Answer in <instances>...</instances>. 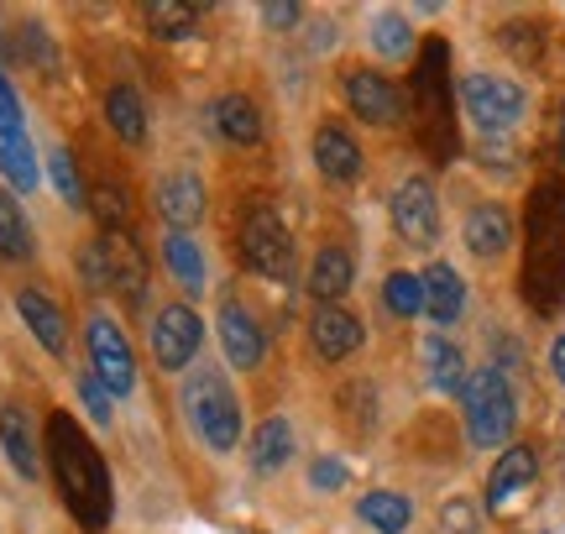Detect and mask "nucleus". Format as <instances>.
I'll list each match as a JSON object with an SVG mask.
<instances>
[{
	"instance_id": "obj_1",
	"label": "nucleus",
	"mask_w": 565,
	"mask_h": 534,
	"mask_svg": "<svg viewBox=\"0 0 565 534\" xmlns=\"http://www.w3.org/2000/svg\"><path fill=\"white\" fill-rule=\"evenodd\" d=\"M524 299L534 314H555L565 299V184L545 179L529 194Z\"/></svg>"
},
{
	"instance_id": "obj_2",
	"label": "nucleus",
	"mask_w": 565,
	"mask_h": 534,
	"mask_svg": "<svg viewBox=\"0 0 565 534\" xmlns=\"http://www.w3.org/2000/svg\"><path fill=\"white\" fill-rule=\"evenodd\" d=\"M47 456H53V477H58V493L68 503V514L100 530L110 519V472H105L100 451L89 446V435L68 419V414H53L47 419Z\"/></svg>"
},
{
	"instance_id": "obj_3",
	"label": "nucleus",
	"mask_w": 565,
	"mask_h": 534,
	"mask_svg": "<svg viewBox=\"0 0 565 534\" xmlns=\"http://www.w3.org/2000/svg\"><path fill=\"white\" fill-rule=\"evenodd\" d=\"M183 414H189V430L210 446V456L242 451L246 409H242V398H236V388L215 367H200V377L183 383Z\"/></svg>"
},
{
	"instance_id": "obj_4",
	"label": "nucleus",
	"mask_w": 565,
	"mask_h": 534,
	"mask_svg": "<svg viewBox=\"0 0 565 534\" xmlns=\"http://www.w3.org/2000/svg\"><path fill=\"white\" fill-rule=\"evenodd\" d=\"M461 409H466V435H471V446L492 451V446H508V435L519 425V393L508 383V372H498L487 362V367L466 372Z\"/></svg>"
},
{
	"instance_id": "obj_5",
	"label": "nucleus",
	"mask_w": 565,
	"mask_h": 534,
	"mask_svg": "<svg viewBox=\"0 0 565 534\" xmlns=\"http://www.w3.org/2000/svg\"><path fill=\"white\" fill-rule=\"evenodd\" d=\"M456 95H461L466 121L477 126V137H482V142H498V137H508V131H519L524 116H529V89L519 79H508V74L471 68Z\"/></svg>"
},
{
	"instance_id": "obj_6",
	"label": "nucleus",
	"mask_w": 565,
	"mask_h": 534,
	"mask_svg": "<svg viewBox=\"0 0 565 534\" xmlns=\"http://www.w3.org/2000/svg\"><path fill=\"white\" fill-rule=\"evenodd\" d=\"M414 110H419V137L435 152L440 163L456 152V121H450V74H445V42H429L419 58V74H414Z\"/></svg>"
},
{
	"instance_id": "obj_7",
	"label": "nucleus",
	"mask_w": 565,
	"mask_h": 534,
	"mask_svg": "<svg viewBox=\"0 0 565 534\" xmlns=\"http://www.w3.org/2000/svg\"><path fill=\"white\" fill-rule=\"evenodd\" d=\"M84 346H89V367L110 398H131L137 393V351L126 341V330L116 314H89L84 325Z\"/></svg>"
},
{
	"instance_id": "obj_8",
	"label": "nucleus",
	"mask_w": 565,
	"mask_h": 534,
	"mask_svg": "<svg viewBox=\"0 0 565 534\" xmlns=\"http://www.w3.org/2000/svg\"><path fill=\"white\" fill-rule=\"evenodd\" d=\"M242 257L257 278L282 284L294 273V231L273 205H252L242 221Z\"/></svg>"
},
{
	"instance_id": "obj_9",
	"label": "nucleus",
	"mask_w": 565,
	"mask_h": 534,
	"mask_svg": "<svg viewBox=\"0 0 565 534\" xmlns=\"http://www.w3.org/2000/svg\"><path fill=\"white\" fill-rule=\"evenodd\" d=\"M147 346H152V362H158L162 372H183L189 362H194V356H200V346H204V320H200V309L183 305V299L162 305L158 314H152Z\"/></svg>"
},
{
	"instance_id": "obj_10",
	"label": "nucleus",
	"mask_w": 565,
	"mask_h": 534,
	"mask_svg": "<svg viewBox=\"0 0 565 534\" xmlns=\"http://www.w3.org/2000/svg\"><path fill=\"white\" fill-rule=\"evenodd\" d=\"M387 210H393V231L404 236L408 247H435L440 242V194H435V184L424 173H414V179L393 189Z\"/></svg>"
},
{
	"instance_id": "obj_11",
	"label": "nucleus",
	"mask_w": 565,
	"mask_h": 534,
	"mask_svg": "<svg viewBox=\"0 0 565 534\" xmlns=\"http://www.w3.org/2000/svg\"><path fill=\"white\" fill-rule=\"evenodd\" d=\"M341 95L345 105H351V116H362L366 126H398L404 121V89L387 79V74H377V68H345V79H341Z\"/></svg>"
},
{
	"instance_id": "obj_12",
	"label": "nucleus",
	"mask_w": 565,
	"mask_h": 534,
	"mask_svg": "<svg viewBox=\"0 0 565 534\" xmlns=\"http://www.w3.org/2000/svg\"><path fill=\"white\" fill-rule=\"evenodd\" d=\"M152 210H158V221L168 231H194L204 221V210H210V189H204L194 168H173L152 184Z\"/></svg>"
},
{
	"instance_id": "obj_13",
	"label": "nucleus",
	"mask_w": 565,
	"mask_h": 534,
	"mask_svg": "<svg viewBox=\"0 0 565 534\" xmlns=\"http://www.w3.org/2000/svg\"><path fill=\"white\" fill-rule=\"evenodd\" d=\"M215 330H221L225 362L236 372H257L267 356V330L257 325V314L242 305V299H221V314H215Z\"/></svg>"
},
{
	"instance_id": "obj_14",
	"label": "nucleus",
	"mask_w": 565,
	"mask_h": 534,
	"mask_svg": "<svg viewBox=\"0 0 565 534\" xmlns=\"http://www.w3.org/2000/svg\"><path fill=\"white\" fill-rule=\"evenodd\" d=\"M461 242H466V252H471V257L498 263V257H508V247L519 242V226H513V215H508L498 200H482V205L466 210Z\"/></svg>"
},
{
	"instance_id": "obj_15",
	"label": "nucleus",
	"mask_w": 565,
	"mask_h": 534,
	"mask_svg": "<svg viewBox=\"0 0 565 534\" xmlns=\"http://www.w3.org/2000/svg\"><path fill=\"white\" fill-rule=\"evenodd\" d=\"M534 477H540V451H534V446H508V451L492 461V472H487V509H492V514H508V509L534 488Z\"/></svg>"
},
{
	"instance_id": "obj_16",
	"label": "nucleus",
	"mask_w": 565,
	"mask_h": 534,
	"mask_svg": "<svg viewBox=\"0 0 565 534\" xmlns=\"http://www.w3.org/2000/svg\"><path fill=\"white\" fill-rule=\"evenodd\" d=\"M366 341V325L351 314V309L341 305H315V314H309V346H315V356H324V362H345V356H356Z\"/></svg>"
},
{
	"instance_id": "obj_17",
	"label": "nucleus",
	"mask_w": 565,
	"mask_h": 534,
	"mask_svg": "<svg viewBox=\"0 0 565 534\" xmlns=\"http://www.w3.org/2000/svg\"><path fill=\"white\" fill-rule=\"evenodd\" d=\"M105 247V284L121 293L126 305H141L147 299V257L131 242V231H116V236H100Z\"/></svg>"
},
{
	"instance_id": "obj_18",
	"label": "nucleus",
	"mask_w": 565,
	"mask_h": 534,
	"mask_svg": "<svg viewBox=\"0 0 565 534\" xmlns=\"http://www.w3.org/2000/svg\"><path fill=\"white\" fill-rule=\"evenodd\" d=\"M315 168H320L324 184H356L362 179V147H356V137L345 126L324 121L315 131Z\"/></svg>"
},
{
	"instance_id": "obj_19",
	"label": "nucleus",
	"mask_w": 565,
	"mask_h": 534,
	"mask_svg": "<svg viewBox=\"0 0 565 534\" xmlns=\"http://www.w3.org/2000/svg\"><path fill=\"white\" fill-rule=\"evenodd\" d=\"M0 451L11 461V472L26 477V482L42 472L38 430H32V414L21 409V404H6V409H0Z\"/></svg>"
},
{
	"instance_id": "obj_20",
	"label": "nucleus",
	"mask_w": 565,
	"mask_h": 534,
	"mask_svg": "<svg viewBox=\"0 0 565 534\" xmlns=\"http://www.w3.org/2000/svg\"><path fill=\"white\" fill-rule=\"evenodd\" d=\"M17 314H21V325L38 335V346L47 351V356H63V351H68V320H63V309L53 305L42 288H21Z\"/></svg>"
},
{
	"instance_id": "obj_21",
	"label": "nucleus",
	"mask_w": 565,
	"mask_h": 534,
	"mask_svg": "<svg viewBox=\"0 0 565 534\" xmlns=\"http://www.w3.org/2000/svg\"><path fill=\"white\" fill-rule=\"evenodd\" d=\"M162 263L173 273V284L194 299L210 288V263H204V247L194 231H162Z\"/></svg>"
},
{
	"instance_id": "obj_22",
	"label": "nucleus",
	"mask_w": 565,
	"mask_h": 534,
	"mask_svg": "<svg viewBox=\"0 0 565 534\" xmlns=\"http://www.w3.org/2000/svg\"><path fill=\"white\" fill-rule=\"evenodd\" d=\"M210 126H215L221 142H231V147L263 142V110H257V100L242 95V89H231V95H221V100L210 105Z\"/></svg>"
},
{
	"instance_id": "obj_23",
	"label": "nucleus",
	"mask_w": 565,
	"mask_h": 534,
	"mask_svg": "<svg viewBox=\"0 0 565 534\" xmlns=\"http://www.w3.org/2000/svg\"><path fill=\"white\" fill-rule=\"evenodd\" d=\"M419 278H424V314L435 325H456L466 309V278L450 263H429Z\"/></svg>"
},
{
	"instance_id": "obj_24",
	"label": "nucleus",
	"mask_w": 565,
	"mask_h": 534,
	"mask_svg": "<svg viewBox=\"0 0 565 534\" xmlns=\"http://www.w3.org/2000/svg\"><path fill=\"white\" fill-rule=\"evenodd\" d=\"M356 284V257L345 247H320L315 263H309V293L315 305H341L345 293Z\"/></svg>"
},
{
	"instance_id": "obj_25",
	"label": "nucleus",
	"mask_w": 565,
	"mask_h": 534,
	"mask_svg": "<svg viewBox=\"0 0 565 534\" xmlns=\"http://www.w3.org/2000/svg\"><path fill=\"white\" fill-rule=\"evenodd\" d=\"M419 367L435 393H461L466 388V351L450 335H424L419 341Z\"/></svg>"
},
{
	"instance_id": "obj_26",
	"label": "nucleus",
	"mask_w": 565,
	"mask_h": 534,
	"mask_svg": "<svg viewBox=\"0 0 565 534\" xmlns=\"http://www.w3.org/2000/svg\"><path fill=\"white\" fill-rule=\"evenodd\" d=\"M246 461H252V472H282L288 461H294V425L282 419V414H273V419H263L257 430H252V440H246Z\"/></svg>"
},
{
	"instance_id": "obj_27",
	"label": "nucleus",
	"mask_w": 565,
	"mask_h": 534,
	"mask_svg": "<svg viewBox=\"0 0 565 534\" xmlns=\"http://www.w3.org/2000/svg\"><path fill=\"white\" fill-rule=\"evenodd\" d=\"M366 42L383 63H404L414 58V26H408L404 11H372L366 21Z\"/></svg>"
},
{
	"instance_id": "obj_28",
	"label": "nucleus",
	"mask_w": 565,
	"mask_h": 534,
	"mask_svg": "<svg viewBox=\"0 0 565 534\" xmlns=\"http://www.w3.org/2000/svg\"><path fill=\"white\" fill-rule=\"evenodd\" d=\"M356 519L372 524L377 534H404L414 524V503L404 493H393V488H377V493L356 498Z\"/></svg>"
},
{
	"instance_id": "obj_29",
	"label": "nucleus",
	"mask_w": 565,
	"mask_h": 534,
	"mask_svg": "<svg viewBox=\"0 0 565 534\" xmlns=\"http://www.w3.org/2000/svg\"><path fill=\"white\" fill-rule=\"evenodd\" d=\"M105 121H110V131H116L121 142H131V147L147 142V105H141V95L131 84H110V95H105Z\"/></svg>"
},
{
	"instance_id": "obj_30",
	"label": "nucleus",
	"mask_w": 565,
	"mask_h": 534,
	"mask_svg": "<svg viewBox=\"0 0 565 534\" xmlns=\"http://www.w3.org/2000/svg\"><path fill=\"white\" fill-rule=\"evenodd\" d=\"M0 179L11 184V194H32L42 184V163L32 137H0Z\"/></svg>"
},
{
	"instance_id": "obj_31",
	"label": "nucleus",
	"mask_w": 565,
	"mask_h": 534,
	"mask_svg": "<svg viewBox=\"0 0 565 534\" xmlns=\"http://www.w3.org/2000/svg\"><path fill=\"white\" fill-rule=\"evenodd\" d=\"M32 252H38V242H32V221L21 215L17 194L0 189V257H6V263H26Z\"/></svg>"
},
{
	"instance_id": "obj_32",
	"label": "nucleus",
	"mask_w": 565,
	"mask_h": 534,
	"mask_svg": "<svg viewBox=\"0 0 565 534\" xmlns=\"http://www.w3.org/2000/svg\"><path fill=\"white\" fill-rule=\"evenodd\" d=\"M147 32L162 42H183L200 32V11L179 6V0H158V6H147Z\"/></svg>"
},
{
	"instance_id": "obj_33",
	"label": "nucleus",
	"mask_w": 565,
	"mask_h": 534,
	"mask_svg": "<svg viewBox=\"0 0 565 534\" xmlns=\"http://www.w3.org/2000/svg\"><path fill=\"white\" fill-rule=\"evenodd\" d=\"M47 173H53V189H58V200L68 210H89V189H84L79 168H74V152L68 147H53L47 152Z\"/></svg>"
},
{
	"instance_id": "obj_34",
	"label": "nucleus",
	"mask_w": 565,
	"mask_h": 534,
	"mask_svg": "<svg viewBox=\"0 0 565 534\" xmlns=\"http://www.w3.org/2000/svg\"><path fill=\"white\" fill-rule=\"evenodd\" d=\"M383 299L387 309L398 314V320H414V314H424V278L419 273H387V284H383Z\"/></svg>"
},
{
	"instance_id": "obj_35",
	"label": "nucleus",
	"mask_w": 565,
	"mask_h": 534,
	"mask_svg": "<svg viewBox=\"0 0 565 534\" xmlns=\"http://www.w3.org/2000/svg\"><path fill=\"white\" fill-rule=\"evenodd\" d=\"M89 210H95V221L105 226V236H116V231H126V194L116 184H95L89 189Z\"/></svg>"
},
{
	"instance_id": "obj_36",
	"label": "nucleus",
	"mask_w": 565,
	"mask_h": 534,
	"mask_svg": "<svg viewBox=\"0 0 565 534\" xmlns=\"http://www.w3.org/2000/svg\"><path fill=\"white\" fill-rule=\"evenodd\" d=\"M440 534H482V509L471 498H450L440 509Z\"/></svg>"
},
{
	"instance_id": "obj_37",
	"label": "nucleus",
	"mask_w": 565,
	"mask_h": 534,
	"mask_svg": "<svg viewBox=\"0 0 565 534\" xmlns=\"http://www.w3.org/2000/svg\"><path fill=\"white\" fill-rule=\"evenodd\" d=\"M79 404H84V414H89L95 425H110V404H116V398L95 383V372H89V377H79Z\"/></svg>"
},
{
	"instance_id": "obj_38",
	"label": "nucleus",
	"mask_w": 565,
	"mask_h": 534,
	"mask_svg": "<svg viewBox=\"0 0 565 534\" xmlns=\"http://www.w3.org/2000/svg\"><path fill=\"white\" fill-rule=\"evenodd\" d=\"M0 137H26V121H21V100L11 79L0 74Z\"/></svg>"
},
{
	"instance_id": "obj_39",
	"label": "nucleus",
	"mask_w": 565,
	"mask_h": 534,
	"mask_svg": "<svg viewBox=\"0 0 565 534\" xmlns=\"http://www.w3.org/2000/svg\"><path fill=\"white\" fill-rule=\"evenodd\" d=\"M309 488H315V493H341V488H345V461L320 456V461L309 467Z\"/></svg>"
},
{
	"instance_id": "obj_40",
	"label": "nucleus",
	"mask_w": 565,
	"mask_h": 534,
	"mask_svg": "<svg viewBox=\"0 0 565 534\" xmlns=\"http://www.w3.org/2000/svg\"><path fill=\"white\" fill-rule=\"evenodd\" d=\"M263 21L278 32V26H299L303 21V6H294V0H282V6H263Z\"/></svg>"
},
{
	"instance_id": "obj_41",
	"label": "nucleus",
	"mask_w": 565,
	"mask_h": 534,
	"mask_svg": "<svg viewBox=\"0 0 565 534\" xmlns=\"http://www.w3.org/2000/svg\"><path fill=\"white\" fill-rule=\"evenodd\" d=\"M550 377L565 388V330L555 335V346H550Z\"/></svg>"
},
{
	"instance_id": "obj_42",
	"label": "nucleus",
	"mask_w": 565,
	"mask_h": 534,
	"mask_svg": "<svg viewBox=\"0 0 565 534\" xmlns=\"http://www.w3.org/2000/svg\"><path fill=\"white\" fill-rule=\"evenodd\" d=\"M555 152H561V163H565V105H561V121H555Z\"/></svg>"
}]
</instances>
